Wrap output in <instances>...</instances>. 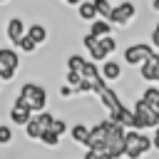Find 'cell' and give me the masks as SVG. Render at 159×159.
I'll use <instances>...</instances> for the list:
<instances>
[{
  "label": "cell",
  "instance_id": "obj_1",
  "mask_svg": "<svg viewBox=\"0 0 159 159\" xmlns=\"http://www.w3.org/2000/svg\"><path fill=\"white\" fill-rule=\"evenodd\" d=\"M15 99H20V102H22L25 107H30L35 114L47 109V89H45L42 84H37V82H25V84L17 89V97H15Z\"/></svg>",
  "mask_w": 159,
  "mask_h": 159
},
{
  "label": "cell",
  "instance_id": "obj_2",
  "mask_svg": "<svg viewBox=\"0 0 159 159\" xmlns=\"http://www.w3.org/2000/svg\"><path fill=\"white\" fill-rule=\"evenodd\" d=\"M149 149H154L152 137L142 134L139 129H127V152H124V159H142Z\"/></svg>",
  "mask_w": 159,
  "mask_h": 159
},
{
  "label": "cell",
  "instance_id": "obj_3",
  "mask_svg": "<svg viewBox=\"0 0 159 159\" xmlns=\"http://www.w3.org/2000/svg\"><path fill=\"white\" fill-rule=\"evenodd\" d=\"M134 117H137V129L142 132V129H157L159 127V112L157 109H152L142 97H137V102H134Z\"/></svg>",
  "mask_w": 159,
  "mask_h": 159
},
{
  "label": "cell",
  "instance_id": "obj_4",
  "mask_svg": "<svg viewBox=\"0 0 159 159\" xmlns=\"http://www.w3.org/2000/svg\"><path fill=\"white\" fill-rule=\"evenodd\" d=\"M152 55H154V47H152V45H147V42H134V45H127V47H124L122 60H124V65H129V67H142Z\"/></svg>",
  "mask_w": 159,
  "mask_h": 159
},
{
  "label": "cell",
  "instance_id": "obj_5",
  "mask_svg": "<svg viewBox=\"0 0 159 159\" xmlns=\"http://www.w3.org/2000/svg\"><path fill=\"white\" fill-rule=\"evenodd\" d=\"M109 124H112V119H109V117H107V119H99V122L92 127V132H89V139H87V147H84V149H94V152L107 149V132H109Z\"/></svg>",
  "mask_w": 159,
  "mask_h": 159
},
{
  "label": "cell",
  "instance_id": "obj_6",
  "mask_svg": "<svg viewBox=\"0 0 159 159\" xmlns=\"http://www.w3.org/2000/svg\"><path fill=\"white\" fill-rule=\"evenodd\" d=\"M134 17H137V5H134L132 0H124V2L114 5L112 15H109V22L117 25V27H127Z\"/></svg>",
  "mask_w": 159,
  "mask_h": 159
},
{
  "label": "cell",
  "instance_id": "obj_7",
  "mask_svg": "<svg viewBox=\"0 0 159 159\" xmlns=\"http://www.w3.org/2000/svg\"><path fill=\"white\" fill-rule=\"evenodd\" d=\"M82 47L87 50V55H89V60H94V62H104V60H109L107 57V52L102 50V45H99V37H94V35H84L82 37Z\"/></svg>",
  "mask_w": 159,
  "mask_h": 159
},
{
  "label": "cell",
  "instance_id": "obj_8",
  "mask_svg": "<svg viewBox=\"0 0 159 159\" xmlns=\"http://www.w3.org/2000/svg\"><path fill=\"white\" fill-rule=\"evenodd\" d=\"M7 117H10V122H12V124L25 127V124L35 117V112H32L30 107H25L20 99H15V102H12V107H10V112H7Z\"/></svg>",
  "mask_w": 159,
  "mask_h": 159
},
{
  "label": "cell",
  "instance_id": "obj_9",
  "mask_svg": "<svg viewBox=\"0 0 159 159\" xmlns=\"http://www.w3.org/2000/svg\"><path fill=\"white\" fill-rule=\"evenodd\" d=\"M5 35L12 45H20V40L27 35V25L22 22V17H10L7 25H5Z\"/></svg>",
  "mask_w": 159,
  "mask_h": 159
},
{
  "label": "cell",
  "instance_id": "obj_10",
  "mask_svg": "<svg viewBox=\"0 0 159 159\" xmlns=\"http://www.w3.org/2000/svg\"><path fill=\"white\" fill-rule=\"evenodd\" d=\"M97 97H99V104L107 109V112H114V109H119L124 102L119 99V92H114L109 84H104L99 92H97Z\"/></svg>",
  "mask_w": 159,
  "mask_h": 159
},
{
  "label": "cell",
  "instance_id": "obj_11",
  "mask_svg": "<svg viewBox=\"0 0 159 159\" xmlns=\"http://www.w3.org/2000/svg\"><path fill=\"white\" fill-rule=\"evenodd\" d=\"M109 119H112V122H117V124H122L124 129H137V117H134V109H129L127 104H122L119 109L109 112Z\"/></svg>",
  "mask_w": 159,
  "mask_h": 159
},
{
  "label": "cell",
  "instance_id": "obj_12",
  "mask_svg": "<svg viewBox=\"0 0 159 159\" xmlns=\"http://www.w3.org/2000/svg\"><path fill=\"white\" fill-rule=\"evenodd\" d=\"M139 77L144 82H159V62H157V52L139 67Z\"/></svg>",
  "mask_w": 159,
  "mask_h": 159
},
{
  "label": "cell",
  "instance_id": "obj_13",
  "mask_svg": "<svg viewBox=\"0 0 159 159\" xmlns=\"http://www.w3.org/2000/svg\"><path fill=\"white\" fill-rule=\"evenodd\" d=\"M89 132H92V127L84 124V122H75V124L70 127V137H72V142H75L77 147H87Z\"/></svg>",
  "mask_w": 159,
  "mask_h": 159
},
{
  "label": "cell",
  "instance_id": "obj_14",
  "mask_svg": "<svg viewBox=\"0 0 159 159\" xmlns=\"http://www.w3.org/2000/svg\"><path fill=\"white\" fill-rule=\"evenodd\" d=\"M99 70H102V77H104L107 82H117V80H122V72H124L122 65H119L117 60H104Z\"/></svg>",
  "mask_w": 159,
  "mask_h": 159
},
{
  "label": "cell",
  "instance_id": "obj_15",
  "mask_svg": "<svg viewBox=\"0 0 159 159\" xmlns=\"http://www.w3.org/2000/svg\"><path fill=\"white\" fill-rule=\"evenodd\" d=\"M0 62L5 70H20V55L12 50V47H0Z\"/></svg>",
  "mask_w": 159,
  "mask_h": 159
},
{
  "label": "cell",
  "instance_id": "obj_16",
  "mask_svg": "<svg viewBox=\"0 0 159 159\" xmlns=\"http://www.w3.org/2000/svg\"><path fill=\"white\" fill-rule=\"evenodd\" d=\"M77 15H80V20H87V22H94L99 17V12H97V7H94L92 0H82L77 5Z\"/></svg>",
  "mask_w": 159,
  "mask_h": 159
},
{
  "label": "cell",
  "instance_id": "obj_17",
  "mask_svg": "<svg viewBox=\"0 0 159 159\" xmlns=\"http://www.w3.org/2000/svg\"><path fill=\"white\" fill-rule=\"evenodd\" d=\"M112 22L109 20H104V17H97L94 22H89V35H94V37H107V35H112Z\"/></svg>",
  "mask_w": 159,
  "mask_h": 159
},
{
  "label": "cell",
  "instance_id": "obj_18",
  "mask_svg": "<svg viewBox=\"0 0 159 159\" xmlns=\"http://www.w3.org/2000/svg\"><path fill=\"white\" fill-rule=\"evenodd\" d=\"M42 134H45V127L40 124V119H37V114L25 124V137L27 139H32V142H40L42 139Z\"/></svg>",
  "mask_w": 159,
  "mask_h": 159
},
{
  "label": "cell",
  "instance_id": "obj_19",
  "mask_svg": "<svg viewBox=\"0 0 159 159\" xmlns=\"http://www.w3.org/2000/svg\"><path fill=\"white\" fill-rule=\"evenodd\" d=\"M27 35H30L37 45H45V42H47V27H45L42 22H32V25L27 27Z\"/></svg>",
  "mask_w": 159,
  "mask_h": 159
},
{
  "label": "cell",
  "instance_id": "obj_20",
  "mask_svg": "<svg viewBox=\"0 0 159 159\" xmlns=\"http://www.w3.org/2000/svg\"><path fill=\"white\" fill-rule=\"evenodd\" d=\"M84 65H87V57H82L80 52H75V55L67 57V70H70V72H80V75H82Z\"/></svg>",
  "mask_w": 159,
  "mask_h": 159
},
{
  "label": "cell",
  "instance_id": "obj_21",
  "mask_svg": "<svg viewBox=\"0 0 159 159\" xmlns=\"http://www.w3.org/2000/svg\"><path fill=\"white\" fill-rule=\"evenodd\" d=\"M142 99H144L152 109L159 112V89H157V87H147V89L142 92Z\"/></svg>",
  "mask_w": 159,
  "mask_h": 159
},
{
  "label": "cell",
  "instance_id": "obj_22",
  "mask_svg": "<svg viewBox=\"0 0 159 159\" xmlns=\"http://www.w3.org/2000/svg\"><path fill=\"white\" fill-rule=\"evenodd\" d=\"M60 134L57 132H52V129H45V134H42V139H40V144H45L47 149H55V147H60Z\"/></svg>",
  "mask_w": 159,
  "mask_h": 159
},
{
  "label": "cell",
  "instance_id": "obj_23",
  "mask_svg": "<svg viewBox=\"0 0 159 159\" xmlns=\"http://www.w3.org/2000/svg\"><path fill=\"white\" fill-rule=\"evenodd\" d=\"M94 2V7H97V12H99V17H104V20H109V15H112V10H114V5L109 2V0H92Z\"/></svg>",
  "mask_w": 159,
  "mask_h": 159
},
{
  "label": "cell",
  "instance_id": "obj_24",
  "mask_svg": "<svg viewBox=\"0 0 159 159\" xmlns=\"http://www.w3.org/2000/svg\"><path fill=\"white\" fill-rule=\"evenodd\" d=\"M17 47H20V52H27V55H32V52H35L40 45H37V42H35L30 35H25V37L20 40V45H17Z\"/></svg>",
  "mask_w": 159,
  "mask_h": 159
},
{
  "label": "cell",
  "instance_id": "obj_25",
  "mask_svg": "<svg viewBox=\"0 0 159 159\" xmlns=\"http://www.w3.org/2000/svg\"><path fill=\"white\" fill-rule=\"evenodd\" d=\"M99 45H102V50L107 52V57H109V55L117 50V40H114L112 35H107V37H99Z\"/></svg>",
  "mask_w": 159,
  "mask_h": 159
},
{
  "label": "cell",
  "instance_id": "obj_26",
  "mask_svg": "<svg viewBox=\"0 0 159 159\" xmlns=\"http://www.w3.org/2000/svg\"><path fill=\"white\" fill-rule=\"evenodd\" d=\"M37 119H40V124H42L45 129H50V127L55 124V119H57V117H55L52 112H47V109H45V112H37Z\"/></svg>",
  "mask_w": 159,
  "mask_h": 159
},
{
  "label": "cell",
  "instance_id": "obj_27",
  "mask_svg": "<svg viewBox=\"0 0 159 159\" xmlns=\"http://www.w3.org/2000/svg\"><path fill=\"white\" fill-rule=\"evenodd\" d=\"M12 142V129L10 124H0V147H7Z\"/></svg>",
  "mask_w": 159,
  "mask_h": 159
},
{
  "label": "cell",
  "instance_id": "obj_28",
  "mask_svg": "<svg viewBox=\"0 0 159 159\" xmlns=\"http://www.w3.org/2000/svg\"><path fill=\"white\" fill-rule=\"evenodd\" d=\"M82 80H84V77H82L80 72H70V70L65 72V84H70V87H77Z\"/></svg>",
  "mask_w": 159,
  "mask_h": 159
},
{
  "label": "cell",
  "instance_id": "obj_29",
  "mask_svg": "<svg viewBox=\"0 0 159 159\" xmlns=\"http://www.w3.org/2000/svg\"><path fill=\"white\" fill-rule=\"evenodd\" d=\"M50 129H52V132H57L60 137H62L65 132H70V127H67V122H65V119H55V124H52Z\"/></svg>",
  "mask_w": 159,
  "mask_h": 159
},
{
  "label": "cell",
  "instance_id": "obj_30",
  "mask_svg": "<svg viewBox=\"0 0 159 159\" xmlns=\"http://www.w3.org/2000/svg\"><path fill=\"white\" fill-rule=\"evenodd\" d=\"M152 47L159 52V22H154V27H152Z\"/></svg>",
  "mask_w": 159,
  "mask_h": 159
},
{
  "label": "cell",
  "instance_id": "obj_31",
  "mask_svg": "<svg viewBox=\"0 0 159 159\" xmlns=\"http://www.w3.org/2000/svg\"><path fill=\"white\" fill-rule=\"evenodd\" d=\"M72 94H75V87H70V84H62V87H60V97H62V99H67V97H72Z\"/></svg>",
  "mask_w": 159,
  "mask_h": 159
},
{
  "label": "cell",
  "instance_id": "obj_32",
  "mask_svg": "<svg viewBox=\"0 0 159 159\" xmlns=\"http://www.w3.org/2000/svg\"><path fill=\"white\" fill-rule=\"evenodd\" d=\"M12 77H15V70H2V72H0V80H2V82H10Z\"/></svg>",
  "mask_w": 159,
  "mask_h": 159
},
{
  "label": "cell",
  "instance_id": "obj_33",
  "mask_svg": "<svg viewBox=\"0 0 159 159\" xmlns=\"http://www.w3.org/2000/svg\"><path fill=\"white\" fill-rule=\"evenodd\" d=\"M82 159H99V152H94V149H84Z\"/></svg>",
  "mask_w": 159,
  "mask_h": 159
},
{
  "label": "cell",
  "instance_id": "obj_34",
  "mask_svg": "<svg viewBox=\"0 0 159 159\" xmlns=\"http://www.w3.org/2000/svg\"><path fill=\"white\" fill-rule=\"evenodd\" d=\"M152 144H154V149L159 152V127L154 129V134H152Z\"/></svg>",
  "mask_w": 159,
  "mask_h": 159
},
{
  "label": "cell",
  "instance_id": "obj_35",
  "mask_svg": "<svg viewBox=\"0 0 159 159\" xmlns=\"http://www.w3.org/2000/svg\"><path fill=\"white\" fill-rule=\"evenodd\" d=\"M65 2H67V5H72V7H77V5L82 2V0H65Z\"/></svg>",
  "mask_w": 159,
  "mask_h": 159
},
{
  "label": "cell",
  "instance_id": "obj_36",
  "mask_svg": "<svg viewBox=\"0 0 159 159\" xmlns=\"http://www.w3.org/2000/svg\"><path fill=\"white\" fill-rule=\"evenodd\" d=\"M152 7H154V10L159 12V0H152Z\"/></svg>",
  "mask_w": 159,
  "mask_h": 159
},
{
  "label": "cell",
  "instance_id": "obj_37",
  "mask_svg": "<svg viewBox=\"0 0 159 159\" xmlns=\"http://www.w3.org/2000/svg\"><path fill=\"white\" fill-rule=\"evenodd\" d=\"M2 70H5V67H2V62H0V72H2Z\"/></svg>",
  "mask_w": 159,
  "mask_h": 159
},
{
  "label": "cell",
  "instance_id": "obj_38",
  "mask_svg": "<svg viewBox=\"0 0 159 159\" xmlns=\"http://www.w3.org/2000/svg\"><path fill=\"white\" fill-rule=\"evenodd\" d=\"M157 62H159V52H157Z\"/></svg>",
  "mask_w": 159,
  "mask_h": 159
},
{
  "label": "cell",
  "instance_id": "obj_39",
  "mask_svg": "<svg viewBox=\"0 0 159 159\" xmlns=\"http://www.w3.org/2000/svg\"><path fill=\"white\" fill-rule=\"evenodd\" d=\"M0 87H2V80H0Z\"/></svg>",
  "mask_w": 159,
  "mask_h": 159
},
{
  "label": "cell",
  "instance_id": "obj_40",
  "mask_svg": "<svg viewBox=\"0 0 159 159\" xmlns=\"http://www.w3.org/2000/svg\"><path fill=\"white\" fill-rule=\"evenodd\" d=\"M0 2H7V0H0Z\"/></svg>",
  "mask_w": 159,
  "mask_h": 159
}]
</instances>
